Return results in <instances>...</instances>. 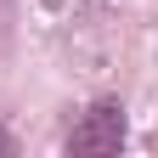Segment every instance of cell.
Listing matches in <instances>:
<instances>
[{
    "label": "cell",
    "instance_id": "obj_1",
    "mask_svg": "<svg viewBox=\"0 0 158 158\" xmlns=\"http://www.w3.org/2000/svg\"><path fill=\"white\" fill-rule=\"evenodd\" d=\"M124 147V107L118 102H96L79 113V124L68 130V152L96 158V152H118Z\"/></svg>",
    "mask_w": 158,
    "mask_h": 158
},
{
    "label": "cell",
    "instance_id": "obj_2",
    "mask_svg": "<svg viewBox=\"0 0 158 158\" xmlns=\"http://www.w3.org/2000/svg\"><path fill=\"white\" fill-rule=\"evenodd\" d=\"M6 152H11V135H6V130H0V158H6Z\"/></svg>",
    "mask_w": 158,
    "mask_h": 158
}]
</instances>
